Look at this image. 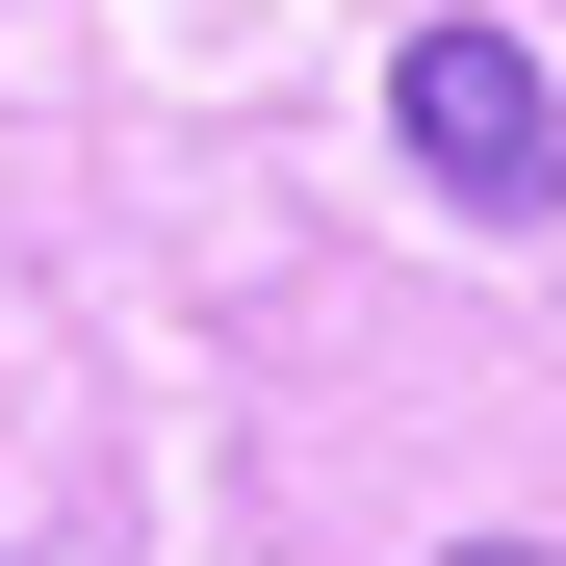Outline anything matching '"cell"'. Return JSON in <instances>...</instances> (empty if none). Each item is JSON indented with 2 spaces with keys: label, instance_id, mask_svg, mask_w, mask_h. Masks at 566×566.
<instances>
[{
  "label": "cell",
  "instance_id": "6da1fadb",
  "mask_svg": "<svg viewBox=\"0 0 566 566\" xmlns=\"http://www.w3.org/2000/svg\"><path fill=\"white\" fill-rule=\"evenodd\" d=\"M387 129H412V180H438V207H566V104H541V52L515 27H412L387 52Z\"/></svg>",
  "mask_w": 566,
  "mask_h": 566
},
{
  "label": "cell",
  "instance_id": "7a4b0ae2",
  "mask_svg": "<svg viewBox=\"0 0 566 566\" xmlns=\"http://www.w3.org/2000/svg\"><path fill=\"white\" fill-rule=\"evenodd\" d=\"M438 566H566V541H438Z\"/></svg>",
  "mask_w": 566,
  "mask_h": 566
}]
</instances>
